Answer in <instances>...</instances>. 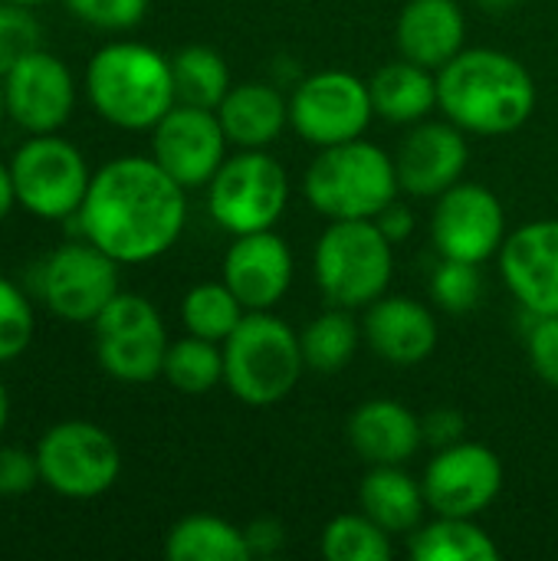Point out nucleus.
Segmentation results:
<instances>
[{
	"label": "nucleus",
	"mask_w": 558,
	"mask_h": 561,
	"mask_svg": "<svg viewBox=\"0 0 558 561\" xmlns=\"http://www.w3.org/2000/svg\"><path fill=\"white\" fill-rule=\"evenodd\" d=\"M227 145L230 141L217 118V108L178 102L151 128V158L181 187H207L227 161Z\"/></svg>",
	"instance_id": "2eb2a0df"
},
{
	"label": "nucleus",
	"mask_w": 558,
	"mask_h": 561,
	"mask_svg": "<svg viewBox=\"0 0 558 561\" xmlns=\"http://www.w3.org/2000/svg\"><path fill=\"white\" fill-rule=\"evenodd\" d=\"M224 283L247 312L276 309L293 289V250L273 230L240 233L224 253Z\"/></svg>",
	"instance_id": "6ab92c4d"
},
{
	"label": "nucleus",
	"mask_w": 558,
	"mask_h": 561,
	"mask_svg": "<svg viewBox=\"0 0 558 561\" xmlns=\"http://www.w3.org/2000/svg\"><path fill=\"white\" fill-rule=\"evenodd\" d=\"M398 191L395 154L365 138L319 148L303 174V197L326 220H375Z\"/></svg>",
	"instance_id": "20e7f679"
},
{
	"label": "nucleus",
	"mask_w": 558,
	"mask_h": 561,
	"mask_svg": "<svg viewBox=\"0 0 558 561\" xmlns=\"http://www.w3.org/2000/svg\"><path fill=\"white\" fill-rule=\"evenodd\" d=\"M161 378L181 394H207L224 385V345L210 339H178L168 345Z\"/></svg>",
	"instance_id": "7c9ffc66"
},
{
	"label": "nucleus",
	"mask_w": 558,
	"mask_h": 561,
	"mask_svg": "<svg viewBox=\"0 0 558 561\" xmlns=\"http://www.w3.org/2000/svg\"><path fill=\"white\" fill-rule=\"evenodd\" d=\"M299 342H303V358H306L309 371L335 375L345 365H352L365 335H362V322L352 319V309L332 306L329 312H322L303 325Z\"/></svg>",
	"instance_id": "cd10ccee"
},
{
	"label": "nucleus",
	"mask_w": 558,
	"mask_h": 561,
	"mask_svg": "<svg viewBox=\"0 0 558 561\" xmlns=\"http://www.w3.org/2000/svg\"><path fill=\"white\" fill-rule=\"evenodd\" d=\"M431 296L444 312H454V316L477 309V302L483 299L480 266L464 263V260H441L431 276Z\"/></svg>",
	"instance_id": "473e14b6"
},
{
	"label": "nucleus",
	"mask_w": 558,
	"mask_h": 561,
	"mask_svg": "<svg viewBox=\"0 0 558 561\" xmlns=\"http://www.w3.org/2000/svg\"><path fill=\"white\" fill-rule=\"evenodd\" d=\"M437 108L467 135H513L536 112V79L503 49L464 46L437 69Z\"/></svg>",
	"instance_id": "f03ea898"
},
{
	"label": "nucleus",
	"mask_w": 558,
	"mask_h": 561,
	"mask_svg": "<svg viewBox=\"0 0 558 561\" xmlns=\"http://www.w3.org/2000/svg\"><path fill=\"white\" fill-rule=\"evenodd\" d=\"M86 92L95 112L125 131H148L178 105L171 59L132 39L109 43L89 59Z\"/></svg>",
	"instance_id": "7ed1b4c3"
},
{
	"label": "nucleus",
	"mask_w": 558,
	"mask_h": 561,
	"mask_svg": "<svg viewBox=\"0 0 558 561\" xmlns=\"http://www.w3.org/2000/svg\"><path fill=\"white\" fill-rule=\"evenodd\" d=\"M421 486L434 516L477 519L503 493V460L487 444L457 440L451 447H437Z\"/></svg>",
	"instance_id": "ddd939ff"
},
{
	"label": "nucleus",
	"mask_w": 558,
	"mask_h": 561,
	"mask_svg": "<svg viewBox=\"0 0 558 561\" xmlns=\"http://www.w3.org/2000/svg\"><path fill=\"white\" fill-rule=\"evenodd\" d=\"M533 371L558 391V316H536L526 339Z\"/></svg>",
	"instance_id": "e433bc0d"
},
{
	"label": "nucleus",
	"mask_w": 558,
	"mask_h": 561,
	"mask_svg": "<svg viewBox=\"0 0 558 561\" xmlns=\"http://www.w3.org/2000/svg\"><path fill=\"white\" fill-rule=\"evenodd\" d=\"M118 266V260L86 237L66 243L43 266V299L66 322H95L99 312L122 293Z\"/></svg>",
	"instance_id": "4468645a"
},
{
	"label": "nucleus",
	"mask_w": 558,
	"mask_h": 561,
	"mask_svg": "<svg viewBox=\"0 0 558 561\" xmlns=\"http://www.w3.org/2000/svg\"><path fill=\"white\" fill-rule=\"evenodd\" d=\"M375 224L382 227V233L398 247V243H405L411 233H414V214H411V207L408 204H401L398 197L375 217Z\"/></svg>",
	"instance_id": "a19ab883"
},
{
	"label": "nucleus",
	"mask_w": 558,
	"mask_h": 561,
	"mask_svg": "<svg viewBox=\"0 0 558 561\" xmlns=\"http://www.w3.org/2000/svg\"><path fill=\"white\" fill-rule=\"evenodd\" d=\"M3 99L7 115L20 128L30 135H49L69 122L76 105V82L69 66L39 46L3 72Z\"/></svg>",
	"instance_id": "dca6fc26"
},
{
	"label": "nucleus",
	"mask_w": 558,
	"mask_h": 561,
	"mask_svg": "<svg viewBox=\"0 0 558 561\" xmlns=\"http://www.w3.org/2000/svg\"><path fill=\"white\" fill-rule=\"evenodd\" d=\"M375 118L368 82L345 69H319L296 82L289 95V125L312 148H332L365 138Z\"/></svg>",
	"instance_id": "9b49d317"
},
{
	"label": "nucleus",
	"mask_w": 558,
	"mask_h": 561,
	"mask_svg": "<svg viewBox=\"0 0 558 561\" xmlns=\"http://www.w3.org/2000/svg\"><path fill=\"white\" fill-rule=\"evenodd\" d=\"M345 437L368 467H405L424 447V421L395 398H375L352 411Z\"/></svg>",
	"instance_id": "412c9836"
},
{
	"label": "nucleus",
	"mask_w": 558,
	"mask_h": 561,
	"mask_svg": "<svg viewBox=\"0 0 558 561\" xmlns=\"http://www.w3.org/2000/svg\"><path fill=\"white\" fill-rule=\"evenodd\" d=\"M500 273L510 296L536 319L558 316V220L539 217L506 233Z\"/></svg>",
	"instance_id": "f3484780"
},
{
	"label": "nucleus",
	"mask_w": 558,
	"mask_h": 561,
	"mask_svg": "<svg viewBox=\"0 0 558 561\" xmlns=\"http://www.w3.org/2000/svg\"><path fill=\"white\" fill-rule=\"evenodd\" d=\"M151 0H66V7L99 30H132L145 20Z\"/></svg>",
	"instance_id": "c9c22d12"
},
{
	"label": "nucleus",
	"mask_w": 558,
	"mask_h": 561,
	"mask_svg": "<svg viewBox=\"0 0 558 561\" xmlns=\"http://www.w3.org/2000/svg\"><path fill=\"white\" fill-rule=\"evenodd\" d=\"M43 30L26 3L0 0V76L13 69L23 56L39 49Z\"/></svg>",
	"instance_id": "72a5a7b5"
},
{
	"label": "nucleus",
	"mask_w": 558,
	"mask_h": 561,
	"mask_svg": "<svg viewBox=\"0 0 558 561\" xmlns=\"http://www.w3.org/2000/svg\"><path fill=\"white\" fill-rule=\"evenodd\" d=\"M30 339H33L30 299L7 276H0V365L20 358Z\"/></svg>",
	"instance_id": "f704fd0d"
},
{
	"label": "nucleus",
	"mask_w": 558,
	"mask_h": 561,
	"mask_svg": "<svg viewBox=\"0 0 558 561\" xmlns=\"http://www.w3.org/2000/svg\"><path fill=\"white\" fill-rule=\"evenodd\" d=\"M312 273L329 306L365 309L391 286L395 243L375 220H329L316 240Z\"/></svg>",
	"instance_id": "423d86ee"
},
{
	"label": "nucleus",
	"mask_w": 558,
	"mask_h": 561,
	"mask_svg": "<svg viewBox=\"0 0 558 561\" xmlns=\"http://www.w3.org/2000/svg\"><path fill=\"white\" fill-rule=\"evenodd\" d=\"M243 316H247L243 302L234 296V289L224 279L220 283H197L181 299V322H184L187 335L210 339L217 345H224L230 339V332L240 325Z\"/></svg>",
	"instance_id": "c756f323"
},
{
	"label": "nucleus",
	"mask_w": 558,
	"mask_h": 561,
	"mask_svg": "<svg viewBox=\"0 0 558 561\" xmlns=\"http://www.w3.org/2000/svg\"><path fill=\"white\" fill-rule=\"evenodd\" d=\"M503 201L474 181H460L434 201L431 243L441 260H464L483 266L493 260L506 240Z\"/></svg>",
	"instance_id": "f8f14e48"
},
{
	"label": "nucleus",
	"mask_w": 558,
	"mask_h": 561,
	"mask_svg": "<svg viewBox=\"0 0 558 561\" xmlns=\"http://www.w3.org/2000/svg\"><path fill=\"white\" fill-rule=\"evenodd\" d=\"M217 118L230 145L270 148L289 125V99L270 82H240L217 105Z\"/></svg>",
	"instance_id": "5701e85b"
},
{
	"label": "nucleus",
	"mask_w": 558,
	"mask_h": 561,
	"mask_svg": "<svg viewBox=\"0 0 558 561\" xmlns=\"http://www.w3.org/2000/svg\"><path fill=\"white\" fill-rule=\"evenodd\" d=\"M10 174L16 187V204L43 220L76 217L92 184L82 151L56 131L23 141L10 161Z\"/></svg>",
	"instance_id": "6e6552de"
},
{
	"label": "nucleus",
	"mask_w": 558,
	"mask_h": 561,
	"mask_svg": "<svg viewBox=\"0 0 558 561\" xmlns=\"http://www.w3.org/2000/svg\"><path fill=\"white\" fill-rule=\"evenodd\" d=\"M470 161V145L467 131L457 128L451 118L444 122H418L405 135L395 168H398V184L411 197H428L437 201L444 191L464 181Z\"/></svg>",
	"instance_id": "a211bd4d"
},
{
	"label": "nucleus",
	"mask_w": 558,
	"mask_h": 561,
	"mask_svg": "<svg viewBox=\"0 0 558 561\" xmlns=\"http://www.w3.org/2000/svg\"><path fill=\"white\" fill-rule=\"evenodd\" d=\"M395 536L385 533L365 513H342L326 523L319 549L329 561H388L395 556Z\"/></svg>",
	"instance_id": "2f4dec72"
},
{
	"label": "nucleus",
	"mask_w": 558,
	"mask_h": 561,
	"mask_svg": "<svg viewBox=\"0 0 558 561\" xmlns=\"http://www.w3.org/2000/svg\"><path fill=\"white\" fill-rule=\"evenodd\" d=\"M95 358L102 371L122 385H148L161 378L168 332L161 312L138 293H118L92 322Z\"/></svg>",
	"instance_id": "1a4fd4ad"
},
{
	"label": "nucleus",
	"mask_w": 558,
	"mask_h": 561,
	"mask_svg": "<svg viewBox=\"0 0 558 561\" xmlns=\"http://www.w3.org/2000/svg\"><path fill=\"white\" fill-rule=\"evenodd\" d=\"M3 115H7V99H3V76H0V122H3Z\"/></svg>",
	"instance_id": "a18cd8bd"
},
{
	"label": "nucleus",
	"mask_w": 558,
	"mask_h": 561,
	"mask_svg": "<svg viewBox=\"0 0 558 561\" xmlns=\"http://www.w3.org/2000/svg\"><path fill=\"white\" fill-rule=\"evenodd\" d=\"M368 92L378 118L411 128L437 108V72L401 56L375 69Z\"/></svg>",
	"instance_id": "b1692460"
},
{
	"label": "nucleus",
	"mask_w": 558,
	"mask_h": 561,
	"mask_svg": "<svg viewBox=\"0 0 558 561\" xmlns=\"http://www.w3.org/2000/svg\"><path fill=\"white\" fill-rule=\"evenodd\" d=\"M306 371L299 332L270 312H247L224 342V385L240 404L273 408L286 401Z\"/></svg>",
	"instance_id": "39448f33"
},
{
	"label": "nucleus",
	"mask_w": 558,
	"mask_h": 561,
	"mask_svg": "<svg viewBox=\"0 0 558 561\" xmlns=\"http://www.w3.org/2000/svg\"><path fill=\"white\" fill-rule=\"evenodd\" d=\"M289 204V174L270 148H240L207 184L214 224L234 237L273 230Z\"/></svg>",
	"instance_id": "0eeeda50"
},
{
	"label": "nucleus",
	"mask_w": 558,
	"mask_h": 561,
	"mask_svg": "<svg viewBox=\"0 0 558 561\" xmlns=\"http://www.w3.org/2000/svg\"><path fill=\"white\" fill-rule=\"evenodd\" d=\"M362 335H365V345L382 362L398 365V368L428 362L441 339L437 319L424 302L411 296H391V293L365 306Z\"/></svg>",
	"instance_id": "aec40b11"
},
{
	"label": "nucleus",
	"mask_w": 558,
	"mask_h": 561,
	"mask_svg": "<svg viewBox=\"0 0 558 561\" xmlns=\"http://www.w3.org/2000/svg\"><path fill=\"white\" fill-rule=\"evenodd\" d=\"M184 191L155 158L125 154L92 174L76 220L82 237L122 266L151 263L184 233Z\"/></svg>",
	"instance_id": "f257e3e1"
},
{
	"label": "nucleus",
	"mask_w": 558,
	"mask_h": 561,
	"mask_svg": "<svg viewBox=\"0 0 558 561\" xmlns=\"http://www.w3.org/2000/svg\"><path fill=\"white\" fill-rule=\"evenodd\" d=\"M483 10H490V13H503V10H510V7H516L520 0H477Z\"/></svg>",
	"instance_id": "37998d69"
},
{
	"label": "nucleus",
	"mask_w": 558,
	"mask_h": 561,
	"mask_svg": "<svg viewBox=\"0 0 558 561\" xmlns=\"http://www.w3.org/2000/svg\"><path fill=\"white\" fill-rule=\"evenodd\" d=\"M467 43V16L457 0H408L395 20V46L428 69L447 66Z\"/></svg>",
	"instance_id": "4be33fe9"
},
{
	"label": "nucleus",
	"mask_w": 558,
	"mask_h": 561,
	"mask_svg": "<svg viewBox=\"0 0 558 561\" xmlns=\"http://www.w3.org/2000/svg\"><path fill=\"white\" fill-rule=\"evenodd\" d=\"M13 3H26V7H33V3H43V0H13Z\"/></svg>",
	"instance_id": "49530a36"
},
{
	"label": "nucleus",
	"mask_w": 558,
	"mask_h": 561,
	"mask_svg": "<svg viewBox=\"0 0 558 561\" xmlns=\"http://www.w3.org/2000/svg\"><path fill=\"white\" fill-rule=\"evenodd\" d=\"M36 460L43 483L66 500H95L122 473L118 444L92 421L53 424L36 444Z\"/></svg>",
	"instance_id": "9d476101"
},
{
	"label": "nucleus",
	"mask_w": 558,
	"mask_h": 561,
	"mask_svg": "<svg viewBox=\"0 0 558 561\" xmlns=\"http://www.w3.org/2000/svg\"><path fill=\"white\" fill-rule=\"evenodd\" d=\"M243 533H247L250 559H260V556L270 559V556H276L283 549V526L276 519H257Z\"/></svg>",
	"instance_id": "ea45409f"
},
{
	"label": "nucleus",
	"mask_w": 558,
	"mask_h": 561,
	"mask_svg": "<svg viewBox=\"0 0 558 561\" xmlns=\"http://www.w3.org/2000/svg\"><path fill=\"white\" fill-rule=\"evenodd\" d=\"M7 417H10V398H7V388H3V381H0V434H3V427H7Z\"/></svg>",
	"instance_id": "c03bdc74"
},
{
	"label": "nucleus",
	"mask_w": 558,
	"mask_h": 561,
	"mask_svg": "<svg viewBox=\"0 0 558 561\" xmlns=\"http://www.w3.org/2000/svg\"><path fill=\"white\" fill-rule=\"evenodd\" d=\"M358 510L391 536H411L431 513L421 480L405 467H368L358 483Z\"/></svg>",
	"instance_id": "393cba45"
},
{
	"label": "nucleus",
	"mask_w": 558,
	"mask_h": 561,
	"mask_svg": "<svg viewBox=\"0 0 558 561\" xmlns=\"http://www.w3.org/2000/svg\"><path fill=\"white\" fill-rule=\"evenodd\" d=\"M421 421H424V444H431V447H451V444L464 440L467 421L457 408H437V411L424 414Z\"/></svg>",
	"instance_id": "58836bf2"
},
{
	"label": "nucleus",
	"mask_w": 558,
	"mask_h": 561,
	"mask_svg": "<svg viewBox=\"0 0 558 561\" xmlns=\"http://www.w3.org/2000/svg\"><path fill=\"white\" fill-rule=\"evenodd\" d=\"M43 483L36 454L23 447H0V496H23Z\"/></svg>",
	"instance_id": "4c0bfd02"
},
{
	"label": "nucleus",
	"mask_w": 558,
	"mask_h": 561,
	"mask_svg": "<svg viewBox=\"0 0 558 561\" xmlns=\"http://www.w3.org/2000/svg\"><path fill=\"white\" fill-rule=\"evenodd\" d=\"M174 72V92L184 105L217 108L224 95L230 92V66L227 59L210 46H184L171 59Z\"/></svg>",
	"instance_id": "c85d7f7f"
},
{
	"label": "nucleus",
	"mask_w": 558,
	"mask_h": 561,
	"mask_svg": "<svg viewBox=\"0 0 558 561\" xmlns=\"http://www.w3.org/2000/svg\"><path fill=\"white\" fill-rule=\"evenodd\" d=\"M408 552L414 561H497V539L464 516H434L408 536Z\"/></svg>",
	"instance_id": "a878e982"
},
{
	"label": "nucleus",
	"mask_w": 558,
	"mask_h": 561,
	"mask_svg": "<svg viewBox=\"0 0 558 561\" xmlns=\"http://www.w3.org/2000/svg\"><path fill=\"white\" fill-rule=\"evenodd\" d=\"M16 204V187H13V174H10V164L0 161V220L13 210Z\"/></svg>",
	"instance_id": "79ce46f5"
},
{
	"label": "nucleus",
	"mask_w": 558,
	"mask_h": 561,
	"mask_svg": "<svg viewBox=\"0 0 558 561\" xmlns=\"http://www.w3.org/2000/svg\"><path fill=\"white\" fill-rule=\"evenodd\" d=\"M171 561H250L247 533L220 516L194 513L171 526L164 539Z\"/></svg>",
	"instance_id": "bb28decb"
}]
</instances>
